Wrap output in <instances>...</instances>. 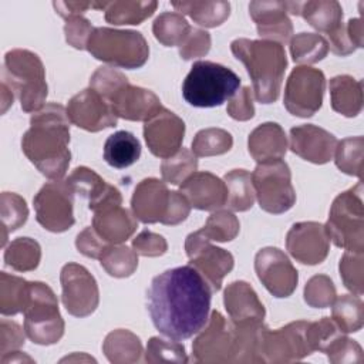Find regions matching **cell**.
I'll return each mask as SVG.
<instances>
[{
    "label": "cell",
    "mask_w": 364,
    "mask_h": 364,
    "mask_svg": "<svg viewBox=\"0 0 364 364\" xmlns=\"http://www.w3.org/2000/svg\"><path fill=\"white\" fill-rule=\"evenodd\" d=\"M212 289L191 264L155 276L146 291V307L155 328L171 340H186L208 323Z\"/></svg>",
    "instance_id": "1"
},
{
    "label": "cell",
    "mask_w": 364,
    "mask_h": 364,
    "mask_svg": "<svg viewBox=\"0 0 364 364\" xmlns=\"http://www.w3.org/2000/svg\"><path fill=\"white\" fill-rule=\"evenodd\" d=\"M70 119L67 109L55 102L46 104L30 118L21 138L28 161L48 179H61L70 165Z\"/></svg>",
    "instance_id": "2"
},
{
    "label": "cell",
    "mask_w": 364,
    "mask_h": 364,
    "mask_svg": "<svg viewBox=\"0 0 364 364\" xmlns=\"http://www.w3.org/2000/svg\"><path fill=\"white\" fill-rule=\"evenodd\" d=\"M230 50L245 64L253 84L255 98L260 104L274 102L280 95L287 68L283 46L270 40L236 38L232 41Z\"/></svg>",
    "instance_id": "3"
},
{
    "label": "cell",
    "mask_w": 364,
    "mask_h": 364,
    "mask_svg": "<svg viewBox=\"0 0 364 364\" xmlns=\"http://www.w3.org/2000/svg\"><path fill=\"white\" fill-rule=\"evenodd\" d=\"M1 82L18 97L24 112H36L44 107L48 87L43 61L36 53L23 48L7 51Z\"/></svg>",
    "instance_id": "4"
},
{
    "label": "cell",
    "mask_w": 364,
    "mask_h": 364,
    "mask_svg": "<svg viewBox=\"0 0 364 364\" xmlns=\"http://www.w3.org/2000/svg\"><path fill=\"white\" fill-rule=\"evenodd\" d=\"M240 87L239 75L230 68L213 61H195L183 80L185 101L198 108L219 107L230 100Z\"/></svg>",
    "instance_id": "5"
},
{
    "label": "cell",
    "mask_w": 364,
    "mask_h": 364,
    "mask_svg": "<svg viewBox=\"0 0 364 364\" xmlns=\"http://www.w3.org/2000/svg\"><path fill=\"white\" fill-rule=\"evenodd\" d=\"M131 210L142 223H162L175 226L186 220L191 205L176 191H169L166 183L156 178L142 179L134 189Z\"/></svg>",
    "instance_id": "6"
},
{
    "label": "cell",
    "mask_w": 364,
    "mask_h": 364,
    "mask_svg": "<svg viewBox=\"0 0 364 364\" xmlns=\"http://www.w3.org/2000/svg\"><path fill=\"white\" fill-rule=\"evenodd\" d=\"M88 53L109 65L121 68H139L149 57V47L139 31L94 27L87 43Z\"/></svg>",
    "instance_id": "7"
},
{
    "label": "cell",
    "mask_w": 364,
    "mask_h": 364,
    "mask_svg": "<svg viewBox=\"0 0 364 364\" xmlns=\"http://www.w3.org/2000/svg\"><path fill=\"white\" fill-rule=\"evenodd\" d=\"M26 336L36 344L51 346L64 334V320L53 289L43 282H28L27 300L23 309Z\"/></svg>",
    "instance_id": "8"
},
{
    "label": "cell",
    "mask_w": 364,
    "mask_h": 364,
    "mask_svg": "<svg viewBox=\"0 0 364 364\" xmlns=\"http://www.w3.org/2000/svg\"><path fill=\"white\" fill-rule=\"evenodd\" d=\"M328 239L344 250H364V202L363 182L341 192L331 203L324 225Z\"/></svg>",
    "instance_id": "9"
},
{
    "label": "cell",
    "mask_w": 364,
    "mask_h": 364,
    "mask_svg": "<svg viewBox=\"0 0 364 364\" xmlns=\"http://www.w3.org/2000/svg\"><path fill=\"white\" fill-rule=\"evenodd\" d=\"M252 183L260 209L267 213H284L296 203L291 172L283 159L259 162L252 173Z\"/></svg>",
    "instance_id": "10"
},
{
    "label": "cell",
    "mask_w": 364,
    "mask_h": 364,
    "mask_svg": "<svg viewBox=\"0 0 364 364\" xmlns=\"http://www.w3.org/2000/svg\"><path fill=\"white\" fill-rule=\"evenodd\" d=\"M74 195L67 179H55L43 185L33 199L37 222L53 233L68 230L75 223Z\"/></svg>",
    "instance_id": "11"
},
{
    "label": "cell",
    "mask_w": 364,
    "mask_h": 364,
    "mask_svg": "<svg viewBox=\"0 0 364 364\" xmlns=\"http://www.w3.org/2000/svg\"><path fill=\"white\" fill-rule=\"evenodd\" d=\"M324 91V73L309 65H299L293 68L286 81L283 104L291 115L309 118L321 108Z\"/></svg>",
    "instance_id": "12"
},
{
    "label": "cell",
    "mask_w": 364,
    "mask_h": 364,
    "mask_svg": "<svg viewBox=\"0 0 364 364\" xmlns=\"http://www.w3.org/2000/svg\"><path fill=\"white\" fill-rule=\"evenodd\" d=\"M192 357L196 363L223 364L236 363V336L232 321L213 310L208 323L198 333L192 344Z\"/></svg>",
    "instance_id": "13"
},
{
    "label": "cell",
    "mask_w": 364,
    "mask_h": 364,
    "mask_svg": "<svg viewBox=\"0 0 364 364\" xmlns=\"http://www.w3.org/2000/svg\"><path fill=\"white\" fill-rule=\"evenodd\" d=\"M185 252L189 257V264L202 274L210 286L212 293L219 291L225 276L233 269L235 259L232 253L212 245L200 230L186 236Z\"/></svg>",
    "instance_id": "14"
},
{
    "label": "cell",
    "mask_w": 364,
    "mask_h": 364,
    "mask_svg": "<svg viewBox=\"0 0 364 364\" xmlns=\"http://www.w3.org/2000/svg\"><path fill=\"white\" fill-rule=\"evenodd\" d=\"M61 301L74 317L92 314L100 303L98 284L94 276L78 263H67L60 273Z\"/></svg>",
    "instance_id": "15"
},
{
    "label": "cell",
    "mask_w": 364,
    "mask_h": 364,
    "mask_svg": "<svg viewBox=\"0 0 364 364\" xmlns=\"http://www.w3.org/2000/svg\"><path fill=\"white\" fill-rule=\"evenodd\" d=\"M309 321H291L277 330L264 327L262 333L263 363H293L311 354L306 341Z\"/></svg>",
    "instance_id": "16"
},
{
    "label": "cell",
    "mask_w": 364,
    "mask_h": 364,
    "mask_svg": "<svg viewBox=\"0 0 364 364\" xmlns=\"http://www.w3.org/2000/svg\"><path fill=\"white\" fill-rule=\"evenodd\" d=\"M257 279L267 291L277 297H289L297 287L299 273L284 252L277 247H263L255 256Z\"/></svg>",
    "instance_id": "17"
},
{
    "label": "cell",
    "mask_w": 364,
    "mask_h": 364,
    "mask_svg": "<svg viewBox=\"0 0 364 364\" xmlns=\"http://www.w3.org/2000/svg\"><path fill=\"white\" fill-rule=\"evenodd\" d=\"M65 109L70 122L88 132L115 127L118 121L111 105L92 88H85L75 94Z\"/></svg>",
    "instance_id": "18"
},
{
    "label": "cell",
    "mask_w": 364,
    "mask_h": 364,
    "mask_svg": "<svg viewBox=\"0 0 364 364\" xmlns=\"http://www.w3.org/2000/svg\"><path fill=\"white\" fill-rule=\"evenodd\" d=\"M286 249L290 256L303 264L324 262L330 250V239L326 228L318 222H297L286 235Z\"/></svg>",
    "instance_id": "19"
},
{
    "label": "cell",
    "mask_w": 364,
    "mask_h": 364,
    "mask_svg": "<svg viewBox=\"0 0 364 364\" xmlns=\"http://www.w3.org/2000/svg\"><path fill=\"white\" fill-rule=\"evenodd\" d=\"M185 122L172 111L162 108L144 124V138L148 149L158 158L175 155L183 141Z\"/></svg>",
    "instance_id": "20"
},
{
    "label": "cell",
    "mask_w": 364,
    "mask_h": 364,
    "mask_svg": "<svg viewBox=\"0 0 364 364\" xmlns=\"http://www.w3.org/2000/svg\"><path fill=\"white\" fill-rule=\"evenodd\" d=\"M290 151L311 164H327L336 151L337 138L313 124L293 127L290 129Z\"/></svg>",
    "instance_id": "21"
},
{
    "label": "cell",
    "mask_w": 364,
    "mask_h": 364,
    "mask_svg": "<svg viewBox=\"0 0 364 364\" xmlns=\"http://www.w3.org/2000/svg\"><path fill=\"white\" fill-rule=\"evenodd\" d=\"M67 182L75 193L88 199V209L92 212L122 205L121 192L87 166H77L67 178Z\"/></svg>",
    "instance_id": "22"
},
{
    "label": "cell",
    "mask_w": 364,
    "mask_h": 364,
    "mask_svg": "<svg viewBox=\"0 0 364 364\" xmlns=\"http://www.w3.org/2000/svg\"><path fill=\"white\" fill-rule=\"evenodd\" d=\"M108 104L118 118L144 122L164 108L156 94L129 82L119 88Z\"/></svg>",
    "instance_id": "23"
},
{
    "label": "cell",
    "mask_w": 364,
    "mask_h": 364,
    "mask_svg": "<svg viewBox=\"0 0 364 364\" xmlns=\"http://www.w3.org/2000/svg\"><path fill=\"white\" fill-rule=\"evenodd\" d=\"M191 208L199 210H218L226 205L228 191L225 182L210 172H193L181 183L179 191Z\"/></svg>",
    "instance_id": "24"
},
{
    "label": "cell",
    "mask_w": 364,
    "mask_h": 364,
    "mask_svg": "<svg viewBox=\"0 0 364 364\" xmlns=\"http://www.w3.org/2000/svg\"><path fill=\"white\" fill-rule=\"evenodd\" d=\"M250 17L256 23L257 34L263 40L286 44L293 34V24L287 17L286 1H252Z\"/></svg>",
    "instance_id": "25"
},
{
    "label": "cell",
    "mask_w": 364,
    "mask_h": 364,
    "mask_svg": "<svg viewBox=\"0 0 364 364\" xmlns=\"http://www.w3.org/2000/svg\"><path fill=\"white\" fill-rule=\"evenodd\" d=\"M223 304L233 323H262L266 310L255 289L243 280L228 284L223 293Z\"/></svg>",
    "instance_id": "26"
},
{
    "label": "cell",
    "mask_w": 364,
    "mask_h": 364,
    "mask_svg": "<svg viewBox=\"0 0 364 364\" xmlns=\"http://www.w3.org/2000/svg\"><path fill=\"white\" fill-rule=\"evenodd\" d=\"M94 230L109 245H121L128 240L138 228L134 213L121 205L94 212Z\"/></svg>",
    "instance_id": "27"
},
{
    "label": "cell",
    "mask_w": 364,
    "mask_h": 364,
    "mask_svg": "<svg viewBox=\"0 0 364 364\" xmlns=\"http://www.w3.org/2000/svg\"><path fill=\"white\" fill-rule=\"evenodd\" d=\"M247 148L257 164L270 159H282L287 152L284 129L276 122L260 124L250 132Z\"/></svg>",
    "instance_id": "28"
},
{
    "label": "cell",
    "mask_w": 364,
    "mask_h": 364,
    "mask_svg": "<svg viewBox=\"0 0 364 364\" xmlns=\"http://www.w3.org/2000/svg\"><path fill=\"white\" fill-rule=\"evenodd\" d=\"M331 108L344 117H357L363 109V81L351 75H336L330 80Z\"/></svg>",
    "instance_id": "29"
},
{
    "label": "cell",
    "mask_w": 364,
    "mask_h": 364,
    "mask_svg": "<svg viewBox=\"0 0 364 364\" xmlns=\"http://www.w3.org/2000/svg\"><path fill=\"white\" fill-rule=\"evenodd\" d=\"M301 16L313 28L330 34L343 24V9L336 0H311L300 3Z\"/></svg>",
    "instance_id": "30"
},
{
    "label": "cell",
    "mask_w": 364,
    "mask_h": 364,
    "mask_svg": "<svg viewBox=\"0 0 364 364\" xmlns=\"http://www.w3.org/2000/svg\"><path fill=\"white\" fill-rule=\"evenodd\" d=\"M102 351L112 364L138 363L144 353L139 337L125 328L108 333L102 343Z\"/></svg>",
    "instance_id": "31"
},
{
    "label": "cell",
    "mask_w": 364,
    "mask_h": 364,
    "mask_svg": "<svg viewBox=\"0 0 364 364\" xmlns=\"http://www.w3.org/2000/svg\"><path fill=\"white\" fill-rule=\"evenodd\" d=\"M141 156V144L128 131H117L111 134L104 144L105 162L117 169L128 168Z\"/></svg>",
    "instance_id": "32"
},
{
    "label": "cell",
    "mask_w": 364,
    "mask_h": 364,
    "mask_svg": "<svg viewBox=\"0 0 364 364\" xmlns=\"http://www.w3.org/2000/svg\"><path fill=\"white\" fill-rule=\"evenodd\" d=\"M179 14L189 16L196 24L212 28L218 27L230 14L229 1H172Z\"/></svg>",
    "instance_id": "33"
},
{
    "label": "cell",
    "mask_w": 364,
    "mask_h": 364,
    "mask_svg": "<svg viewBox=\"0 0 364 364\" xmlns=\"http://www.w3.org/2000/svg\"><path fill=\"white\" fill-rule=\"evenodd\" d=\"M156 1L144 0H115L105 1V20L114 26L141 24L156 10Z\"/></svg>",
    "instance_id": "34"
},
{
    "label": "cell",
    "mask_w": 364,
    "mask_h": 364,
    "mask_svg": "<svg viewBox=\"0 0 364 364\" xmlns=\"http://www.w3.org/2000/svg\"><path fill=\"white\" fill-rule=\"evenodd\" d=\"M228 198L226 205L235 212H245L253 206L255 189L252 183V173L246 169H232L223 176Z\"/></svg>",
    "instance_id": "35"
},
{
    "label": "cell",
    "mask_w": 364,
    "mask_h": 364,
    "mask_svg": "<svg viewBox=\"0 0 364 364\" xmlns=\"http://www.w3.org/2000/svg\"><path fill=\"white\" fill-rule=\"evenodd\" d=\"M331 318L343 333H355L364 324V304L358 296L341 294L331 304Z\"/></svg>",
    "instance_id": "36"
},
{
    "label": "cell",
    "mask_w": 364,
    "mask_h": 364,
    "mask_svg": "<svg viewBox=\"0 0 364 364\" xmlns=\"http://www.w3.org/2000/svg\"><path fill=\"white\" fill-rule=\"evenodd\" d=\"M41 259V247L31 237H17L4 250V262L16 272H31L37 269Z\"/></svg>",
    "instance_id": "37"
},
{
    "label": "cell",
    "mask_w": 364,
    "mask_h": 364,
    "mask_svg": "<svg viewBox=\"0 0 364 364\" xmlns=\"http://www.w3.org/2000/svg\"><path fill=\"white\" fill-rule=\"evenodd\" d=\"M191 28L192 27L186 18L175 11H165L159 14L152 24L155 38L165 47H179L189 34Z\"/></svg>",
    "instance_id": "38"
},
{
    "label": "cell",
    "mask_w": 364,
    "mask_h": 364,
    "mask_svg": "<svg viewBox=\"0 0 364 364\" xmlns=\"http://www.w3.org/2000/svg\"><path fill=\"white\" fill-rule=\"evenodd\" d=\"M28 291V282L23 277L0 273V311L3 316L23 313Z\"/></svg>",
    "instance_id": "39"
},
{
    "label": "cell",
    "mask_w": 364,
    "mask_h": 364,
    "mask_svg": "<svg viewBox=\"0 0 364 364\" xmlns=\"http://www.w3.org/2000/svg\"><path fill=\"white\" fill-rule=\"evenodd\" d=\"M328 53L327 40L316 33H299L290 40V54L297 64H314Z\"/></svg>",
    "instance_id": "40"
},
{
    "label": "cell",
    "mask_w": 364,
    "mask_h": 364,
    "mask_svg": "<svg viewBox=\"0 0 364 364\" xmlns=\"http://www.w3.org/2000/svg\"><path fill=\"white\" fill-rule=\"evenodd\" d=\"M0 216H1V246H6L9 233L21 228L28 218V208L26 200L13 192H3L0 196Z\"/></svg>",
    "instance_id": "41"
},
{
    "label": "cell",
    "mask_w": 364,
    "mask_h": 364,
    "mask_svg": "<svg viewBox=\"0 0 364 364\" xmlns=\"http://www.w3.org/2000/svg\"><path fill=\"white\" fill-rule=\"evenodd\" d=\"M104 270L112 277H128L138 267V255L124 245H109L98 259Z\"/></svg>",
    "instance_id": "42"
},
{
    "label": "cell",
    "mask_w": 364,
    "mask_h": 364,
    "mask_svg": "<svg viewBox=\"0 0 364 364\" xmlns=\"http://www.w3.org/2000/svg\"><path fill=\"white\" fill-rule=\"evenodd\" d=\"M363 136H350L337 142L334 151V161L337 168L351 176L361 179L363 176Z\"/></svg>",
    "instance_id": "43"
},
{
    "label": "cell",
    "mask_w": 364,
    "mask_h": 364,
    "mask_svg": "<svg viewBox=\"0 0 364 364\" xmlns=\"http://www.w3.org/2000/svg\"><path fill=\"white\" fill-rule=\"evenodd\" d=\"M233 138L230 132L222 128L200 129L192 141V152L195 156H215L230 151Z\"/></svg>",
    "instance_id": "44"
},
{
    "label": "cell",
    "mask_w": 364,
    "mask_h": 364,
    "mask_svg": "<svg viewBox=\"0 0 364 364\" xmlns=\"http://www.w3.org/2000/svg\"><path fill=\"white\" fill-rule=\"evenodd\" d=\"M344 334L331 317H323L318 321H309L306 341L311 353H327Z\"/></svg>",
    "instance_id": "45"
},
{
    "label": "cell",
    "mask_w": 364,
    "mask_h": 364,
    "mask_svg": "<svg viewBox=\"0 0 364 364\" xmlns=\"http://www.w3.org/2000/svg\"><path fill=\"white\" fill-rule=\"evenodd\" d=\"M198 159L192 151L181 148L175 155L165 158L161 164L162 179L172 185H181L186 178L196 172Z\"/></svg>",
    "instance_id": "46"
},
{
    "label": "cell",
    "mask_w": 364,
    "mask_h": 364,
    "mask_svg": "<svg viewBox=\"0 0 364 364\" xmlns=\"http://www.w3.org/2000/svg\"><path fill=\"white\" fill-rule=\"evenodd\" d=\"M239 229V219L230 210H215L199 230L210 242H230L237 236Z\"/></svg>",
    "instance_id": "47"
},
{
    "label": "cell",
    "mask_w": 364,
    "mask_h": 364,
    "mask_svg": "<svg viewBox=\"0 0 364 364\" xmlns=\"http://www.w3.org/2000/svg\"><path fill=\"white\" fill-rule=\"evenodd\" d=\"M146 363H175L185 364L189 361L183 344L165 340L162 337H151L145 350Z\"/></svg>",
    "instance_id": "48"
},
{
    "label": "cell",
    "mask_w": 364,
    "mask_h": 364,
    "mask_svg": "<svg viewBox=\"0 0 364 364\" xmlns=\"http://www.w3.org/2000/svg\"><path fill=\"white\" fill-rule=\"evenodd\" d=\"M340 276L344 286L354 293L361 296L364 293V257L363 252L346 250L338 264Z\"/></svg>",
    "instance_id": "49"
},
{
    "label": "cell",
    "mask_w": 364,
    "mask_h": 364,
    "mask_svg": "<svg viewBox=\"0 0 364 364\" xmlns=\"http://www.w3.org/2000/svg\"><path fill=\"white\" fill-rule=\"evenodd\" d=\"M304 301L314 309L330 307L337 297L333 280L326 274H316L304 286Z\"/></svg>",
    "instance_id": "50"
},
{
    "label": "cell",
    "mask_w": 364,
    "mask_h": 364,
    "mask_svg": "<svg viewBox=\"0 0 364 364\" xmlns=\"http://www.w3.org/2000/svg\"><path fill=\"white\" fill-rule=\"evenodd\" d=\"M128 82V78L121 71L111 67H98L90 78V88L97 91L108 102Z\"/></svg>",
    "instance_id": "51"
},
{
    "label": "cell",
    "mask_w": 364,
    "mask_h": 364,
    "mask_svg": "<svg viewBox=\"0 0 364 364\" xmlns=\"http://www.w3.org/2000/svg\"><path fill=\"white\" fill-rule=\"evenodd\" d=\"M330 363L334 364H360L364 361V354L361 346L348 338L346 334L326 353Z\"/></svg>",
    "instance_id": "52"
},
{
    "label": "cell",
    "mask_w": 364,
    "mask_h": 364,
    "mask_svg": "<svg viewBox=\"0 0 364 364\" xmlns=\"http://www.w3.org/2000/svg\"><path fill=\"white\" fill-rule=\"evenodd\" d=\"M92 31H94V27L82 16H73L65 20V24H64L65 41L77 50H87V43Z\"/></svg>",
    "instance_id": "53"
},
{
    "label": "cell",
    "mask_w": 364,
    "mask_h": 364,
    "mask_svg": "<svg viewBox=\"0 0 364 364\" xmlns=\"http://www.w3.org/2000/svg\"><path fill=\"white\" fill-rule=\"evenodd\" d=\"M210 50V34L200 28H191L189 34L179 46V55L183 60L203 57Z\"/></svg>",
    "instance_id": "54"
},
{
    "label": "cell",
    "mask_w": 364,
    "mask_h": 364,
    "mask_svg": "<svg viewBox=\"0 0 364 364\" xmlns=\"http://www.w3.org/2000/svg\"><path fill=\"white\" fill-rule=\"evenodd\" d=\"M132 249L136 252V255L146 257H158L166 253L168 243L164 236L154 233L151 230H142L132 240Z\"/></svg>",
    "instance_id": "55"
},
{
    "label": "cell",
    "mask_w": 364,
    "mask_h": 364,
    "mask_svg": "<svg viewBox=\"0 0 364 364\" xmlns=\"http://www.w3.org/2000/svg\"><path fill=\"white\" fill-rule=\"evenodd\" d=\"M109 246L95 230L92 226H87L77 235L75 247L77 250L91 259H100L104 250Z\"/></svg>",
    "instance_id": "56"
},
{
    "label": "cell",
    "mask_w": 364,
    "mask_h": 364,
    "mask_svg": "<svg viewBox=\"0 0 364 364\" xmlns=\"http://www.w3.org/2000/svg\"><path fill=\"white\" fill-rule=\"evenodd\" d=\"M228 114L236 121H247L255 115V105L250 87H242L229 100L226 107Z\"/></svg>",
    "instance_id": "57"
},
{
    "label": "cell",
    "mask_w": 364,
    "mask_h": 364,
    "mask_svg": "<svg viewBox=\"0 0 364 364\" xmlns=\"http://www.w3.org/2000/svg\"><path fill=\"white\" fill-rule=\"evenodd\" d=\"M24 330L16 321L3 318L0 323V353L1 355L16 351L24 346Z\"/></svg>",
    "instance_id": "58"
},
{
    "label": "cell",
    "mask_w": 364,
    "mask_h": 364,
    "mask_svg": "<svg viewBox=\"0 0 364 364\" xmlns=\"http://www.w3.org/2000/svg\"><path fill=\"white\" fill-rule=\"evenodd\" d=\"M327 44H328V50H331L336 55H348L351 53L355 51V46L353 44L347 28L344 24H341L338 28H336L334 31H331L330 34H327Z\"/></svg>",
    "instance_id": "59"
},
{
    "label": "cell",
    "mask_w": 364,
    "mask_h": 364,
    "mask_svg": "<svg viewBox=\"0 0 364 364\" xmlns=\"http://www.w3.org/2000/svg\"><path fill=\"white\" fill-rule=\"evenodd\" d=\"M55 11L65 20L73 16H81L88 9H92V1H54Z\"/></svg>",
    "instance_id": "60"
},
{
    "label": "cell",
    "mask_w": 364,
    "mask_h": 364,
    "mask_svg": "<svg viewBox=\"0 0 364 364\" xmlns=\"http://www.w3.org/2000/svg\"><path fill=\"white\" fill-rule=\"evenodd\" d=\"M346 28H347V33H348V36H350L353 44H354L357 48L363 47V44H364V41H363V38H364L363 20H361L360 17H357V18H350L348 23L346 24Z\"/></svg>",
    "instance_id": "61"
},
{
    "label": "cell",
    "mask_w": 364,
    "mask_h": 364,
    "mask_svg": "<svg viewBox=\"0 0 364 364\" xmlns=\"http://www.w3.org/2000/svg\"><path fill=\"white\" fill-rule=\"evenodd\" d=\"M24 361H27V363H33V358L31 357H28V355H26V354H23V353H20V351H10V353H7V354H4V355H1L0 357V363L1 364H7V363H24Z\"/></svg>",
    "instance_id": "62"
},
{
    "label": "cell",
    "mask_w": 364,
    "mask_h": 364,
    "mask_svg": "<svg viewBox=\"0 0 364 364\" xmlns=\"http://www.w3.org/2000/svg\"><path fill=\"white\" fill-rule=\"evenodd\" d=\"M1 111L3 112H6V109H7V107L9 105H11L13 104V91L7 87V84H4V82H1Z\"/></svg>",
    "instance_id": "63"
}]
</instances>
